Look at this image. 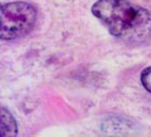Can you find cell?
I'll return each mask as SVG.
<instances>
[{
	"instance_id": "cell-1",
	"label": "cell",
	"mask_w": 151,
	"mask_h": 137,
	"mask_svg": "<svg viewBox=\"0 0 151 137\" xmlns=\"http://www.w3.org/2000/svg\"><path fill=\"white\" fill-rule=\"evenodd\" d=\"M92 13L113 37L129 44L151 41V12L129 0H98Z\"/></svg>"
},
{
	"instance_id": "cell-2",
	"label": "cell",
	"mask_w": 151,
	"mask_h": 137,
	"mask_svg": "<svg viewBox=\"0 0 151 137\" xmlns=\"http://www.w3.org/2000/svg\"><path fill=\"white\" fill-rule=\"evenodd\" d=\"M37 22V9L26 1H12L0 8V39L11 41L28 35Z\"/></svg>"
},
{
	"instance_id": "cell-3",
	"label": "cell",
	"mask_w": 151,
	"mask_h": 137,
	"mask_svg": "<svg viewBox=\"0 0 151 137\" xmlns=\"http://www.w3.org/2000/svg\"><path fill=\"white\" fill-rule=\"evenodd\" d=\"M0 119H1V136L2 137H13L19 133V128L15 118L10 112L9 109L1 107L0 109Z\"/></svg>"
},
{
	"instance_id": "cell-4",
	"label": "cell",
	"mask_w": 151,
	"mask_h": 137,
	"mask_svg": "<svg viewBox=\"0 0 151 137\" xmlns=\"http://www.w3.org/2000/svg\"><path fill=\"white\" fill-rule=\"evenodd\" d=\"M103 130L104 132H107L108 134H129V132H131V130H134L132 123L126 121H121L120 119L116 118L114 120L111 118H109V120L106 122H104L103 125Z\"/></svg>"
},
{
	"instance_id": "cell-5",
	"label": "cell",
	"mask_w": 151,
	"mask_h": 137,
	"mask_svg": "<svg viewBox=\"0 0 151 137\" xmlns=\"http://www.w3.org/2000/svg\"><path fill=\"white\" fill-rule=\"evenodd\" d=\"M140 82L146 91L151 93V66L146 67L140 74Z\"/></svg>"
}]
</instances>
